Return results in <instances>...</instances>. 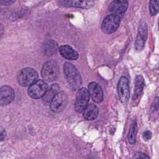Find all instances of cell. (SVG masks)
I'll return each instance as SVG.
<instances>
[{
	"label": "cell",
	"instance_id": "obj_18",
	"mask_svg": "<svg viewBox=\"0 0 159 159\" xmlns=\"http://www.w3.org/2000/svg\"><path fill=\"white\" fill-rule=\"evenodd\" d=\"M137 130V125L135 120H134L131 124L128 135H127V139L131 145H134L135 143V136Z\"/></svg>",
	"mask_w": 159,
	"mask_h": 159
},
{
	"label": "cell",
	"instance_id": "obj_2",
	"mask_svg": "<svg viewBox=\"0 0 159 159\" xmlns=\"http://www.w3.org/2000/svg\"><path fill=\"white\" fill-rule=\"evenodd\" d=\"M59 73V66L55 61H47L42 66L41 75L43 79L47 82H52L56 80L58 78Z\"/></svg>",
	"mask_w": 159,
	"mask_h": 159
},
{
	"label": "cell",
	"instance_id": "obj_12",
	"mask_svg": "<svg viewBox=\"0 0 159 159\" xmlns=\"http://www.w3.org/2000/svg\"><path fill=\"white\" fill-rule=\"evenodd\" d=\"M58 50L61 56L68 60H76L79 57L78 53L68 45H63L60 46Z\"/></svg>",
	"mask_w": 159,
	"mask_h": 159
},
{
	"label": "cell",
	"instance_id": "obj_9",
	"mask_svg": "<svg viewBox=\"0 0 159 159\" xmlns=\"http://www.w3.org/2000/svg\"><path fill=\"white\" fill-rule=\"evenodd\" d=\"M128 2L126 1H113L111 2L109 9L111 14L122 19L128 7Z\"/></svg>",
	"mask_w": 159,
	"mask_h": 159
},
{
	"label": "cell",
	"instance_id": "obj_22",
	"mask_svg": "<svg viewBox=\"0 0 159 159\" xmlns=\"http://www.w3.org/2000/svg\"><path fill=\"white\" fill-rule=\"evenodd\" d=\"M143 139L145 140H150L151 138H152V134L150 131L149 130H147V131H145L143 133Z\"/></svg>",
	"mask_w": 159,
	"mask_h": 159
},
{
	"label": "cell",
	"instance_id": "obj_23",
	"mask_svg": "<svg viewBox=\"0 0 159 159\" xmlns=\"http://www.w3.org/2000/svg\"><path fill=\"white\" fill-rule=\"evenodd\" d=\"M134 157L135 158H148L149 157L147 156L146 154L143 153H142V152H137L135 154V155H134Z\"/></svg>",
	"mask_w": 159,
	"mask_h": 159
},
{
	"label": "cell",
	"instance_id": "obj_25",
	"mask_svg": "<svg viewBox=\"0 0 159 159\" xmlns=\"http://www.w3.org/2000/svg\"><path fill=\"white\" fill-rule=\"evenodd\" d=\"M0 134H1V141H2V140L4 139V138L6 137V132L5 130H4V129L1 128V132H0Z\"/></svg>",
	"mask_w": 159,
	"mask_h": 159
},
{
	"label": "cell",
	"instance_id": "obj_16",
	"mask_svg": "<svg viewBox=\"0 0 159 159\" xmlns=\"http://www.w3.org/2000/svg\"><path fill=\"white\" fill-rule=\"evenodd\" d=\"M145 85L144 79L142 75H138L135 78V89L134 92V95L132 99H136L139 97V96L142 94L143 87Z\"/></svg>",
	"mask_w": 159,
	"mask_h": 159
},
{
	"label": "cell",
	"instance_id": "obj_3",
	"mask_svg": "<svg viewBox=\"0 0 159 159\" xmlns=\"http://www.w3.org/2000/svg\"><path fill=\"white\" fill-rule=\"evenodd\" d=\"M39 75L34 68L27 67L22 69L17 75V81L19 85L26 87L30 86L37 81Z\"/></svg>",
	"mask_w": 159,
	"mask_h": 159
},
{
	"label": "cell",
	"instance_id": "obj_5",
	"mask_svg": "<svg viewBox=\"0 0 159 159\" xmlns=\"http://www.w3.org/2000/svg\"><path fill=\"white\" fill-rule=\"evenodd\" d=\"M48 89L47 83L42 80H39L31 84L28 89V94L33 99H39L44 96Z\"/></svg>",
	"mask_w": 159,
	"mask_h": 159
},
{
	"label": "cell",
	"instance_id": "obj_11",
	"mask_svg": "<svg viewBox=\"0 0 159 159\" xmlns=\"http://www.w3.org/2000/svg\"><path fill=\"white\" fill-rule=\"evenodd\" d=\"M88 92L93 101L99 103L103 100V91L101 86L96 82L88 84Z\"/></svg>",
	"mask_w": 159,
	"mask_h": 159
},
{
	"label": "cell",
	"instance_id": "obj_8",
	"mask_svg": "<svg viewBox=\"0 0 159 159\" xmlns=\"http://www.w3.org/2000/svg\"><path fill=\"white\" fill-rule=\"evenodd\" d=\"M129 80L125 76H122L119 79L117 84V91L120 101L123 104L126 103L130 96Z\"/></svg>",
	"mask_w": 159,
	"mask_h": 159
},
{
	"label": "cell",
	"instance_id": "obj_7",
	"mask_svg": "<svg viewBox=\"0 0 159 159\" xmlns=\"http://www.w3.org/2000/svg\"><path fill=\"white\" fill-rule=\"evenodd\" d=\"M68 96L65 93L61 91L56 94L50 104V110L53 112L63 111L68 104Z\"/></svg>",
	"mask_w": 159,
	"mask_h": 159
},
{
	"label": "cell",
	"instance_id": "obj_19",
	"mask_svg": "<svg viewBox=\"0 0 159 159\" xmlns=\"http://www.w3.org/2000/svg\"><path fill=\"white\" fill-rule=\"evenodd\" d=\"M138 35L146 41L148 35V26L146 22L143 20H142L140 23Z\"/></svg>",
	"mask_w": 159,
	"mask_h": 159
},
{
	"label": "cell",
	"instance_id": "obj_1",
	"mask_svg": "<svg viewBox=\"0 0 159 159\" xmlns=\"http://www.w3.org/2000/svg\"><path fill=\"white\" fill-rule=\"evenodd\" d=\"M63 72L68 84L75 89H78L82 84V78L77 68L71 63L65 62Z\"/></svg>",
	"mask_w": 159,
	"mask_h": 159
},
{
	"label": "cell",
	"instance_id": "obj_21",
	"mask_svg": "<svg viewBox=\"0 0 159 159\" xmlns=\"http://www.w3.org/2000/svg\"><path fill=\"white\" fill-rule=\"evenodd\" d=\"M145 40L143 39L140 35H137L135 43V48L137 52H141L143 50L145 47Z\"/></svg>",
	"mask_w": 159,
	"mask_h": 159
},
{
	"label": "cell",
	"instance_id": "obj_10",
	"mask_svg": "<svg viewBox=\"0 0 159 159\" xmlns=\"http://www.w3.org/2000/svg\"><path fill=\"white\" fill-rule=\"evenodd\" d=\"M15 98V93L12 88L4 85L0 89V104L6 106L11 103Z\"/></svg>",
	"mask_w": 159,
	"mask_h": 159
},
{
	"label": "cell",
	"instance_id": "obj_6",
	"mask_svg": "<svg viewBox=\"0 0 159 159\" xmlns=\"http://www.w3.org/2000/svg\"><path fill=\"white\" fill-rule=\"evenodd\" d=\"M89 100L88 90L85 88H81L76 93V98L75 103V111L80 113L84 111L87 106Z\"/></svg>",
	"mask_w": 159,
	"mask_h": 159
},
{
	"label": "cell",
	"instance_id": "obj_4",
	"mask_svg": "<svg viewBox=\"0 0 159 159\" xmlns=\"http://www.w3.org/2000/svg\"><path fill=\"white\" fill-rule=\"evenodd\" d=\"M120 19L119 17L112 14L107 16L101 24L102 31L107 34L114 33L119 27Z\"/></svg>",
	"mask_w": 159,
	"mask_h": 159
},
{
	"label": "cell",
	"instance_id": "obj_14",
	"mask_svg": "<svg viewBox=\"0 0 159 159\" xmlns=\"http://www.w3.org/2000/svg\"><path fill=\"white\" fill-rule=\"evenodd\" d=\"M60 86L57 83L52 84L48 89H47L45 94L42 97V102L44 104L47 105L50 104L53 98L57 93H59Z\"/></svg>",
	"mask_w": 159,
	"mask_h": 159
},
{
	"label": "cell",
	"instance_id": "obj_17",
	"mask_svg": "<svg viewBox=\"0 0 159 159\" xmlns=\"http://www.w3.org/2000/svg\"><path fill=\"white\" fill-rule=\"evenodd\" d=\"M58 49V44L56 41L53 40H48L46 41L43 45L44 53L47 56L53 55L57 52Z\"/></svg>",
	"mask_w": 159,
	"mask_h": 159
},
{
	"label": "cell",
	"instance_id": "obj_15",
	"mask_svg": "<svg viewBox=\"0 0 159 159\" xmlns=\"http://www.w3.org/2000/svg\"><path fill=\"white\" fill-rule=\"evenodd\" d=\"M99 114L98 107L94 104H89L87 105L83 111V117L88 120H92L95 119Z\"/></svg>",
	"mask_w": 159,
	"mask_h": 159
},
{
	"label": "cell",
	"instance_id": "obj_20",
	"mask_svg": "<svg viewBox=\"0 0 159 159\" xmlns=\"http://www.w3.org/2000/svg\"><path fill=\"white\" fill-rule=\"evenodd\" d=\"M159 1H150L149 2V11L152 16H156L159 10Z\"/></svg>",
	"mask_w": 159,
	"mask_h": 159
},
{
	"label": "cell",
	"instance_id": "obj_24",
	"mask_svg": "<svg viewBox=\"0 0 159 159\" xmlns=\"http://www.w3.org/2000/svg\"><path fill=\"white\" fill-rule=\"evenodd\" d=\"M14 2H15V1H12V0H6V1H0V3L2 5H4V6L11 5Z\"/></svg>",
	"mask_w": 159,
	"mask_h": 159
},
{
	"label": "cell",
	"instance_id": "obj_13",
	"mask_svg": "<svg viewBox=\"0 0 159 159\" xmlns=\"http://www.w3.org/2000/svg\"><path fill=\"white\" fill-rule=\"evenodd\" d=\"M59 2L65 6L75 7L83 9H89L94 5V2L93 1H62Z\"/></svg>",
	"mask_w": 159,
	"mask_h": 159
}]
</instances>
